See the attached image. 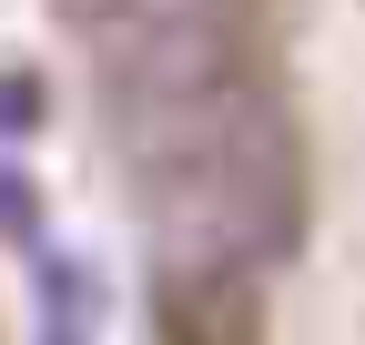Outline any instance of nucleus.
Returning a JSON list of instances; mask_svg holds the SVG:
<instances>
[{
  "instance_id": "obj_1",
  "label": "nucleus",
  "mask_w": 365,
  "mask_h": 345,
  "mask_svg": "<svg viewBox=\"0 0 365 345\" xmlns=\"http://www.w3.org/2000/svg\"><path fill=\"white\" fill-rule=\"evenodd\" d=\"M91 325H102V284H91V264H41V345H91Z\"/></svg>"
},
{
  "instance_id": "obj_2",
  "label": "nucleus",
  "mask_w": 365,
  "mask_h": 345,
  "mask_svg": "<svg viewBox=\"0 0 365 345\" xmlns=\"http://www.w3.org/2000/svg\"><path fill=\"white\" fill-rule=\"evenodd\" d=\"M0 234H11V244L41 234V193H31V172H21V163H0Z\"/></svg>"
}]
</instances>
